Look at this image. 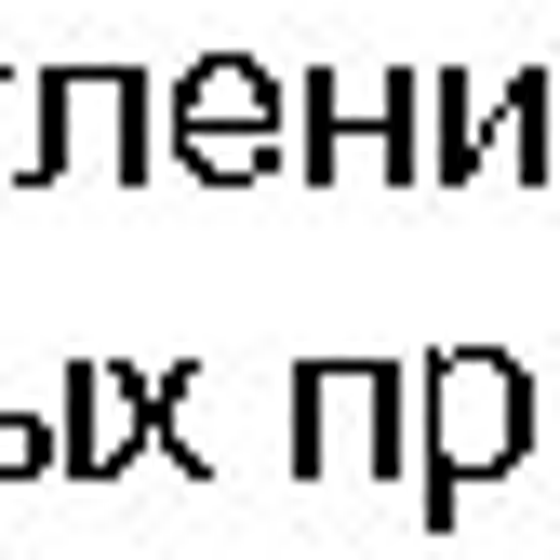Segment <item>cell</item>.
<instances>
[{
	"label": "cell",
	"mask_w": 560,
	"mask_h": 560,
	"mask_svg": "<svg viewBox=\"0 0 560 560\" xmlns=\"http://www.w3.org/2000/svg\"><path fill=\"white\" fill-rule=\"evenodd\" d=\"M480 174H508V187H560V81H547V67L494 81V133H480Z\"/></svg>",
	"instance_id": "obj_6"
},
{
	"label": "cell",
	"mask_w": 560,
	"mask_h": 560,
	"mask_svg": "<svg viewBox=\"0 0 560 560\" xmlns=\"http://www.w3.org/2000/svg\"><path fill=\"white\" fill-rule=\"evenodd\" d=\"M547 467H560V374H547Z\"/></svg>",
	"instance_id": "obj_12"
},
{
	"label": "cell",
	"mask_w": 560,
	"mask_h": 560,
	"mask_svg": "<svg viewBox=\"0 0 560 560\" xmlns=\"http://www.w3.org/2000/svg\"><path fill=\"white\" fill-rule=\"evenodd\" d=\"M174 148L161 81L133 67H54V174H107V187H148Z\"/></svg>",
	"instance_id": "obj_3"
},
{
	"label": "cell",
	"mask_w": 560,
	"mask_h": 560,
	"mask_svg": "<svg viewBox=\"0 0 560 560\" xmlns=\"http://www.w3.org/2000/svg\"><path fill=\"white\" fill-rule=\"evenodd\" d=\"M428 174L441 187H480V133H494V94H480V81H428Z\"/></svg>",
	"instance_id": "obj_10"
},
{
	"label": "cell",
	"mask_w": 560,
	"mask_h": 560,
	"mask_svg": "<svg viewBox=\"0 0 560 560\" xmlns=\"http://www.w3.org/2000/svg\"><path fill=\"white\" fill-rule=\"evenodd\" d=\"M161 454H174L187 480H228V441H214V374H200V361H174V374H161Z\"/></svg>",
	"instance_id": "obj_9"
},
{
	"label": "cell",
	"mask_w": 560,
	"mask_h": 560,
	"mask_svg": "<svg viewBox=\"0 0 560 560\" xmlns=\"http://www.w3.org/2000/svg\"><path fill=\"white\" fill-rule=\"evenodd\" d=\"M67 480H120L133 454L161 441V374H133V361H67Z\"/></svg>",
	"instance_id": "obj_4"
},
{
	"label": "cell",
	"mask_w": 560,
	"mask_h": 560,
	"mask_svg": "<svg viewBox=\"0 0 560 560\" xmlns=\"http://www.w3.org/2000/svg\"><path fill=\"white\" fill-rule=\"evenodd\" d=\"M0 187H54V81L0 67Z\"/></svg>",
	"instance_id": "obj_8"
},
{
	"label": "cell",
	"mask_w": 560,
	"mask_h": 560,
	"mask_svg": "<svg viewBox=\"0 0 560 560\" xmlns=\"http://www.w3.org/2000/svg\"><path fill=\"white\" fill-rule=\"evenodd\" d=\"M413 413H428V521H467L480 480H508L547 454V387L508 361V347H441L413 374Z\"/></svg>",
	"instance_id": "obj_1"
},
{
	"label": "cell",
	"mask_w": 560,
	"mask_h": 560,
	"mask_svg": "<svg viewBox=\"0 0 560 560\" xmlns=\"http://www.w3.org/2000/svg\"><path fill=\"white\" fill-rule=\"evenodd\" d=\"M174 161L200 187H267V174H294V120H241V133H174Z\"/></svg>",
	"instance_id": "obj_7"
},
{
	"label": "cell",
	"mask_w": 560,
	"mask_h": 560,
	"mask_svg": "<svg viewBox=\"0 0 560 560\" xmlns=\"http://www.w3.org/2000/svg\"><path fill=\"white\" fill-rule=\"evenodd\" d=\"M280 400H294V467H307V480H347V494L400 480L413 428H428L400 361H294V374H280Z\"/></svg>",
	"instance_id": "obj_2"
},
{
	"label": "cell",
	"mask_w": 560,
	"mask_h": 560,
	"mask_svg": "<svg viewBox=\"0 0 560 560\" xmlns=\"http://www.w3.org/2000/svg\"><path fill=\"white\" fill-rule=\"evenodd\" d=\"M174 133H241V120H294V81H267L254 54H200L187 81H161Z\"/></svg>",
	"instance_id": "obj_5"
},
{
	"label": "cell",
	"mask_w": 560,
	"mask_h": 560,
	"mask_svg": "<svg viewBox=\"0 0 560 560\" xmlns=\"http://www.w3.org/2000/svg\"><path fill=\"white\" fill-rule=\"evenodd\" d=\"M40 467H67V428L54 413H0V480H40Z\"/></svg>",
	"instance_id": "obj_11"
}]
</instances>
